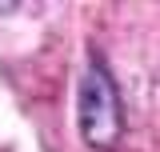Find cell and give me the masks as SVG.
<instances>
[{
	"label": "cell",
	"instance_id": "1",
	"mask_svg": "<svg viewBox=\"0 0 160 152\" xmlns=\"http://www.w3.org/2000/svg\"><path fill=\"white\" fill-rule=\"evenodd\" d=\"M76 120H80V136L84 144L96 152H116L124 140V108H120V92L116 80L108 72V64L92 52L84 80L76 92Z\"/></svg>",
	"mask_w": 160,
	"mask_h": 152
}]
</instances>
